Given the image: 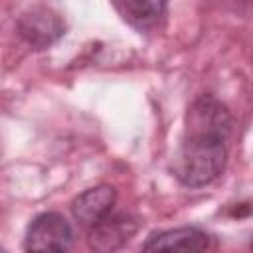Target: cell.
<instances>
[{
	"label": "cell",
	"mask_w": 253,
	"mask_h": 253,
	"mask_svg": "<svg viewBox=\"0 0 253 253\" xmlns=\"http://www.w3.org/2000/svg\"><path fill=\"white\" fill-rule=\"evenodd\" d=\"M233 117L213 95L198 97L186 113L172 172L186 188H204L219 178L227 162Z\"/></svg>",
	"instance_id": "cell-1"
},
{
	"label": "cell",
	"mask_w": 253,
	"mask_h": 253,
	"mask_svg": "<svg viewBox=\"0 0 253 253\" xmlns=\"http://www.w3.org/2000/svg\"><path fill=\"white\" fill-rule=\"evenodd\" d=\"M71 247L73 229L61 213L43 211L30 221L24 237L26 251H69Z\"/></svg>",
	"instance_id": "cell-2"
},
{
	"label": "cell",
	"mask_w": 253,
	"mask_h": 253,
	"mask_svg": "<svg viewBox=\"0 0 253 253\" xmlns=\"http://www.w3.org/2000/svg\"><path fill=\"white\" fill-rule=\"evenodd\" d=\"M20 36L36 49H45L65 34L63 18L49 6H32L18 18Z\"/></svg>",
	"instance_id": "cell-3"
},
{
	"label": "cell",
	"mask_w": 253,
	"mask_h": 253,
	"mask_svg": "<svg viewBox=\"0 0 253 253\" xmlns=\"http://www.w3.org/2000/svg\"><path fill=\"white\" fill-rule=\"evenodd\" d=\"M115 202H117V190L113 186L99 184L79 194L71 204V211H73V217L83 227L93 229L113 211Z\"/></svg>",
	"instance_id": "cell-4"
},
{
	"label": "cell",
	"mask_w": 253,
	"mask_h": 253,
	"mask_svg": "<svg viewBox=\"0 0 253 253\" xmlns=\"http://www.w3.org/2000/svg\"><path fill=\"white\" fill-rule=\"evenodd\" d=\"M211 237L198 227H176L152 233L142 245L144 251H204L210 249Z\"/></svg>",
	"instance_id": "cell-5"
},
{
	"label": "cell",
	"mask_w": 253,
	"mask_h": 253,
	"mask_svg": "<svg viewBox=\"0 0 253 253\" xmlns=\"http://www.w3.org/2000/svg\"><path fill=\"white\" fill-rule=\"evenodd\" d=\"M136 225L134 221L128 219V215H123V213L115 215L111 211L99 225L89 229V243L97 251H113L121 247L125 241H128Z\"/></svg>",
	"instance_id": "cell-6"
},
{
	"label": "cell",
	"mask_w": 253,
	"mask_h": 253,
	"mask_svg": "<svg viewBox=\"0 0 253 253\" xmlns=\"http://www.w3.org/2000/svg\"><path fill=\"white\" fill-rule=\"evenodd\" d=\"M115 8L126 24L138 32H146L166 16L168 0H115Z\"/></svg>",
	"instance_id": "cell-7"
}]
</instances>
